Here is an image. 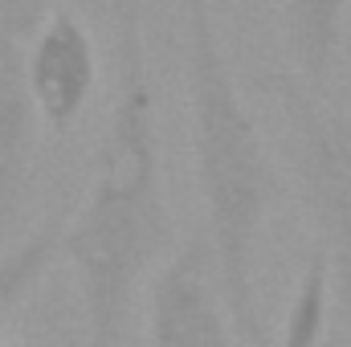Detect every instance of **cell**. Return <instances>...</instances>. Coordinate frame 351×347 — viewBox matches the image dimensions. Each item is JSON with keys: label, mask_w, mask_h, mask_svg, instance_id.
I'll return each instance as SVG.
<instances>
[{"label": "cell", "mask_w": 351, "mask_h": 347, "mask_svg": "<svg viewBox=\"0 0 351 347\" xmlns=\"http://www.w3.org/2000/svg\"><path fill=\"white\" fill-rule=\"evenodd\" d=\"M351 0H282V45L294 62V74L311 90L327 94L343 49V21Z\"/></svg>", "instance_id": "obj_7"}, {"label": "cell", "mask_w": 351, "mask_h": 347, "mask_svg": "<svg viewBox=\"0 0 351 347\" xmlns=\"http://www.w3.org/2000/svg\"><path fill=\"white\" fill-rule=\"evenodd\" d=\"M0 347H25V344H0Z\"/></svg>", "instance_id": "obj_10"}, {"label": "cell", "mask_w": 351, "mask_h": 347, "mask_svg": "<svg viewBox=\"0 0 351 347\" xmlns=\"http://www.w3.org/2000/svg\"><path fill=\"white\" fill-rule=\"evenodd\" d=\"M331 270L319 250H311V258L298 274L294 298L286 307V323H282V339L278 347H323L327 344V323H331Z\"/></svg>", "instance_id": "obj_9"}, {"label": "cell", "mask_w": 351, "mask_h": 347, "mask_svg": "<svg viewBox=\"0 0 351 347\" xmlns=\"http://www.w3.org/2000/svg\"><path fill=\"white\" fill-rule=\"evenodd\" d=\"M286 123V160L306 208L315 250L327 258L335 311L351 319V110L311 90L298 74H269Z\"/></svg>", "instance_id": "obj_3"}, {"label": "cell", "mask_w": 351, "mask_h": 347, "mask_svg": "<svg viewBox=\"0 0 351 347\" xmlns=\"http://www.w3.org/2000/svg\"><path fill=\"white\" fill-rule=\"evenodd\" d=\"M114 90L94 147L90 188L66 221L62 258L70 261L82 347H119L147 274L172 254V208L164 188L160 110L139 0H110Z\"/></svg>", "instance_id": "obj_1"}, {"label": "cell", "mask_w": 351, "mask_h": 347, "mask_svg": "<svg viewBox=\"0 0 351 347\" xmlns=\"http://www.w3.org/2000/svg\"><path fill=\"white\" fill-rule=\"evenodd\" d=\"M323 347H335V344H323Z\"/></svg>", "instance_id": "obj_11"}, {"label": "cell", "mask_w": 351, "mask_h": 347, "mask_svg": "<svg viewBox=\"0 0 351 347\" xmlns=\"http://www.w3.org/2000/svg\"><path fill=\"white\" fill-rule=\"evenodd\" d=\"M62 237H66V221L49 217L0 250V323L41 286L53 261H62Z\"/></svg>", "instance_id": "obj_8"}, {"label": "cell", "mask_w": 351, "mask_h": 347, "mask_svg": "<svg viewBox=\"0 0 351 347\" xmlns=\"http://www.w3.org/2000/svg\"><path fill=\"white\" fill-rule=\"evenodd\" d=\"M49 0H0V250L21 237L33 196L41 115L29 90V41Z\"/></svg>", "instance_id": "obj_4"}, {"label": "cell", "mask_w": 351, "mask_h": 347, "mask_svg": "<svg viewBox=\"0 0 351 347\" xmlns=\"http://www.w3.org/2000/svg\"><path fill=\"white\" fill-rule=\"evenodd\" d=\"M147 347H241L204 229L184 237L152 278Z\"/></svg>", "instance_id": "obj_5"}, {"label": "cell", "mask_w": 351, "mask_h": 347, "mask_svg": "<svg viewBox=\"0 0 351 347\" xmlns=\"http://www.w3.org/2000/svg\"><path fill=\"white\" fill-rule=\"evenodd\" d=\"M98 86V49L74 8H49L29 41V90L49 135H70Z\"/></svg>", "instance_id": "obj_6"}, {"label": "cell", "mask_w": 351, "mask_h": 347, "mask_svg": "<svg viewBox=\"0 0 351 347\" xmlns=\"http://www.w3.org/2000/svg\"><path fill=\"white\" fill-rule=\"evenodd\" d=\"M184 90L192 168L204 204L200 229L213 246L221 294L241 344H262L258 246L278 200V172L258 119L237 90L208 0H184Z\"/></svg>", "instance_id": "obj_2"}]
</instances>
